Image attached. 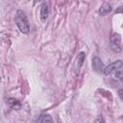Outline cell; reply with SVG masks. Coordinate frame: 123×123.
Here are the masks:
<instances>
[{
	"instance_id": "obj_9",
	"label": "cell",
	"mask_w": 123,
	"mask_h": 123,
	"mask_svg": "<svg viewBox=\"0 0 123 123\" xmlns=\"http://www.w3.org/2000/svg\"><path fill=\"white\" fill-rule=\"evenodd\" d=\"M111 4H110L109 2H104V3L102 4L101 8L99 9V13H100V15L104 16V15L108 14L109 12H111Z\"/></svg>"
},
{
	"instance_id": "obj_6",
	"label": "cell",
	"mask_w": 123,
	"mask_h": 123,
	"mask_svg": "<svg viewBox=\"0 0 123 123\" xmlns=\"http://www.w3.org/2000/svg\"><path fill=\"white\" fill-rule=\"evenodd\" d=\"M6 103L11 109H13V110H19L21 108V103L15 98H12V97L7 98Z\"/></svg>"
},
{
	"instance_id": "obj_12",
	"label": "cell",
	"mask_w": 123,
	"mask_h": 123,
	"mask_svg": "<svg viewBox=\"0 0 123 123\" xmlns=\"http://www.w3.org/2000/svg\"><path fill=\"white\" fill-rule=\"evenodd\" d=\"M122 92H123V90L120 88V89H118V95H119V97H120V99L122 100L123 99V95H122Z\"/></svg>"
},
{
	"instance_id": "obj_10",
	"label": "cell",
	"mask_w": 123,
	"mask_h": 123,
	"mask_svg": "<svg viewBox=\"0 0 123 123\" xmlns=\"http://www.w3.org/2000/svg\"><path fill=\"white\" fill-rule=\"evenodd\" d=\"M114 77H115V78H118V79L121 80V78H122V70H121V69L116 70V71L114 72Z\"/></svg>"
},
{
	"instance_id": "obj_8",
	"label": "cell",
	"mask_w": 123,
	"mask_h": 123,
	"mask_svg": "<svg viewBox=\"0 0 123 123\" xmlns=\"http://www.w3.org/2000/svg\"><path fill=\"white\" fill-rule=\"evenodd\" d=\"M85 58H86V54H85L84 52H80V53L77 55V58H76V72H77V73H79V70H80L81 66H82L83 63H84Z\"/></svg>"
},
{
	"instance_id": "obj_4",
	"label": "cell",
	"mask_w": 123,
	"mask_h": 123,
	"mask_svg": "<svg viewBox=\"0 0 123 123\" xmlns=\"http://www.w3.org/2000/svg\"><path fill=\"white\" fill-rule=\"evenodd\" d=\"M91 66H92L93 70L95 72H98V73L102 72L103 69H104V64H103L101 59L98 58L97 56H94L92 58V60H91Z\"/></svg>"
},
{
	"instance_id": "obj_11",
	"label": "cell",
	"mask_w": 123,
	"mask_h": 123,
	"mask_svg": "<svg viewBox=\"0 0 123 123\" xmlns=\"http://www.w3.org/2000/svg\"><path fill=\"white\" fill-rule=\"evenodd\" d=\"M95 123H106V122H105V120L103 119L102 116H99V117L95 120Z\"/></svg>"
},
{
	"instance_id": "obj_3",
	"label": "cell",
	"mask_w": 123,
	"mask_h": 123,
	"mask_svg": "<svg viewBox=\"0 0 123 123\" xmlns=\"http://www.w3.org/2000/svg\"><path fill=\"white\" fill-rule=\"evenodd\" d=\"M120 42H121L120 36L118 34H113L110 38V45H111V50L114 52H120L121 51Z\"/></svg>"
},
{
	"instance_id": "obj_2",
	"label": "cell",
	"mask_w": 123,
	"mask_h": 123,
	"mask_svg": "<svg viewBox=\"0 0 123 123\" xmlns=\"http://www.w3.org/2000/svg\"><path fill=\"white\" fill-rule=\"evenodd\" d=\"M121 67H122V62H121L120 60H117V61L113 62L112 63L109 64L108 66L104 67L103 73H104L106 76H109V75H111V73H114L116 70L121 69Z\"/></svg>"
},
{
	"instance_id": "obj_5",
	"label": "cell",
	"mask_w": 123,
	"mask_h": 123,
	"mask_svg": "<svg viewBox=\"0 0 123 123\" xmlns=\"http://www.w3.org/2000/svg\"><path fill=\"white\" fill-rule=\"evenodd\" d=\"M49 15V8H48V4L46 2H43L40 6V12H39V17L40 20L42 22H45L48 18Z\"/></svg>"
},
{
	"instance_id": "obj_7",
	"label": "cell",
	"mask_w": 123,
	"mask_h": 123,
	"mask_svg": "<svg viewBox=\"0 0 123 123\" xmlns=\"http://www.w3.org/2000/svg\"><path fill=\"white\" fill-rule=\"evenodd\" d=\"M36 123H53V118L50 114H47V113L40 114L37 118Z\"/></svg>"
},
{
	"instance_id": "obj_1",
	"label": "cell",
	"mask_w": 123,
	"mask_h": 123,
	"mask_svg": "<svg viewBox=\"0 0 123 123\" xmlns=\"http://www.w3.org/2000/svg\"><path fill=\"white\" fill-rule=\"evenodd\" d=\"M14 21H15V24L18 27L19 31L22 34H25V35L29 34V32H30V25H29V22H28L27 15H26V13L23 11L18 10L16 12L15 17H14Z\"/></svg>"
}]
</instances>
